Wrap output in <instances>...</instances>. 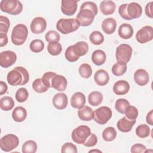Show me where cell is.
I'll return each mask as SVG.
<instances>
[{
  "mask_svg": "<svg viewBox=\"0 0 153 153\" xmlns=\"http://www.w3.org/2000/svg\"><path fill=\"white\" fill-rule=\"evenodd\" d=\"M99 8L101 13L103 14L108 16L112 14L115 12L116 5L112 1L105 0L100 2Z\"/></svg>",
  "mask_w": 153,
  "mask_h": 153,
  "instance_id": "24",
  "label": "cell"
},
{
  "mask_svg": "<svg viewBox=\"0 0 153 153\" xmlns=\"http://www.w3.org/2000/svg\"><path fill=\"white\" fill-rule=\"evenodd\" d=\"M91 133V130L88 126L81 125L74 129L71 137L74 142L78 144H83Z\"/></svg>",
  "mask_w": 153,
  "mask_h": 153,
  "instance_id": "6",
  "label": "cell"
},
{
  "mask_svg": "<svg viewBox=\"0 0 153 153\" xmlns=\"http://www.w3.org/2000/svg\"><path fill=\"white\" fill-rule=\"evenodd\" d=\"M65 59L69 62H75L76 60H78L79 58L78 56H76L74 53L72 45L69 46L66 48L65 53Z\"/></svg>",
  "mask_w": 153,
  "mask_h": 153,
  "instance_id": "45",
  "label": "cell"
},
{
  "mask_svg": "<svg viewBox=\"0 0 153 153\" xmlns=\"http://www.w3.org/2000/svg\"><path fill=\"white\" fill-rule=\"evenodd\" d=\"M89 40L94 45H100L104 41V36L100 32L94 30L90 34Z\"/></svg>",
  "mask_w": 153,
  "mask_h": 153,
  "instance_id": "34",
  "label": "cell"
},
{
  "mask_svg": "<svg viewBox=\"0 0 153 153\" xmlns=\"http://www.w3.org/2000/svg\"><path fill=\"white\" fill-rule=\"evenodd\" d=\"M16 54L13 51H4L0 54V65L3 68L10 67L16 63Z\"/></svg>",
  "mask_w": 153,
  "mask_h": 153,
  "instance_id": "11",
  "label": "cell"
},
{
  "mask_svg": "<svg viewBox=\"0 0 153 153\" xmlns=\"http://www.w3.org/2000/svg\"><path fill=\"white\" fill-rule=\"evenodd\" d=\"M29 48L30 50L33 53H40L44 48V43L41 39H33L30 42Z\"/></svg>",
  "mask_w": 153,
  "mask_h": 153,
  "instance_id": "37",
  "label": "cell"
},
{
  "mask_svg": "<svg viewBox=\"0 0 153 153\" xmlns=\"http://www.w3.org/2000/svg\"><path fill=\"white\" fill-rule=\"evenodd\" d=\"M67 84V79L63 75L56 74L51 79V87L56 89L57 91H65L66 88Z\"/></svg>",
  "mask_w": 153,
  "mask_h": 153,
  "instance_id": "15",
  "label": "cell"
},
{
  "mask_svg": "<svg viewBox=\"0 0 153 153\" xmlns=\"http://www.w3.org/2000/svg\"><path fill=\"white\" fill-rule=\"evenodd\" d=\"M14 106V101L11 97L4 96L0 99V108L2 110L8 111L11 110Z\"/></svg>",
  "mask_w": 153,
  "mask_h": 153,
  "instance_id": "31",
  "label": "cell"
},
{
  "mask_svg": "<svg viewBox=\"0 0 153 153\" xmlns=\"http://www.w3.org/2000/svg\"><path fill=\"white\" fill-rule=\"evenodd\" d=\"M28 96V91L25 87H21L19 89H18L15 94L16 100L20 103L25 102L27 99Z\"/></svg>",
  "mask_w": 153,
  "mask_h": 153,
  "instance_id": "41",
  "label": "cell"
},
{
  "mask_svg": "<svg viewBox=\"0 0 153 153\" xmlns=\"http://www.w3.org/2000/svg\"><path fill=\"white\" fill-rule=\"evenodd\" d=\"M133 53L132 47L127 44H122L116 48L115 57L117 62H123L126 63L129 62Z\"/></svg>",
  "mask_w": 153,
  "mask_h": 153,
  "instance_id": "9",
  "label": "cell"
},
{
  "mask_svg": "<svg viewBox=\"0 0 153 153\" xmlns=\"http://www.w3.org/2000/svg\"><path fill=\"white\" fill-rule=\"evenodd\" d=\"M149 77L148 72L143 69H139L134 74V80L139 86H144L149 82Z\"/></svg>",
  "mask_w": 153,
  "mask_h": 153,
  "instance_id": "17",
  "label": "cell"
},
{
  "mask_svg": "<svg viewBox=\"0 0 153 153\" xmlns=\"http://www.w3.org/2000/svg\"><path fill=\"white\" fill-rule=\"evenodd\" d=\"M129 89L130 85L125 80H119L113 86V91L117 95H124L128 92Z\"/></svg>",
  "mask_w": 153,
  "mask_h": 153,
  "instance_id": "19",
  "label": "cell"
},
{
  "mask_svg": "<svg viewBox=\"0 0 153 153\" xmlns=\"http://www.w3.org/2000/svg\"><path fill=\"white\" fill-rule=\"evenodd\" d=\"M80 25L76 19H60L56 23V29L62 33L66 35L78 30Z\"/></svg>",
  "mask_w": 153,
  "mask_h": 153,
  "instance_id": "3",
  "label": "cell"
},
{
  "mask_svg": "<svg viewBox=\"0 0 153 153\" xmlns=\"http://www.w3.org/2000/svg\"><path fill=\"white\" fill-rule=\"evenodd\" d=\"M47 27V22L42 17L34 18L30 23V29L31 32L35 34H40L45 31Z\"/></svg>",
  "mask_w": 153,
  "mask_h": 153,
  "instance_id": "12",
  "label": "cell"
},
{
  "mask_svg": "<svg viewBox=\"0 0 153 153\" xmlns=\"http://www.w3.org/2000/svg\"><path fill=\"white\" fill-rule=\"evenodd\" d=\"M48 53L52 56L59 55L62 51V47L59 42H50L47 46Z\"/></svg>",
  "mask_w": 153,
  "mask_h": 153,
  "instance_id": "35",
  "label": "cell"
},
{
  "mask_svg": "<svg viewBox=\"0 0 153 153\" xmlns=\"http://www.w3.org/2000/svg\"><path fill=\"white\" fill-rule=\"evenodd\" d=\"M126 13L129 20L137 19L142 15V8L139 4L132 2L127 5Z\"/></svg>",
  "mask_w": 153,
  "mask_h": 153,
  "instance_id": "14",
  "label": "cell"
},
{
  "mask_svg": "<svg viewBox=\"0 0 153 153\" xmlns=\"http://www.w3.org/2000/svg\"><path fill=\"white\" fill-rule=\"evenodd\" d=\"M124 114L128 119L136 120L138 117V110L135 106L130 105L126 108Z\"/></svg>",
  "mask_w": 153,
  "mask_h": 153,
  "instance_id": "42",
  "label": "cell"
},
{
  "mask_svg": "<svg viewBox=\"0 0 153 153\" xmlns=\"http://www.w3.org/2000/svg\"><path fill=\"white\" fill-rule=\"evenodd\" d=\"M152 4H153V2L152 1H151L149 2H148L146 6H145V14L146 15L151 18V19H152L153 17V13H152Z\"/></svg>",
  "mask_w": 153,
  "mask_h": 153,
  "instance_id": "51",
  "label": "cell"
},
{
  "mask_svg": "<svg viewBox=\"0 0 153 153\" xmlns=\"http://www.w3.org/2000/svg\"><path fill=\"white\" fill-rule=\"evenodd\" d=\"M80 76L84 78H89L92 74V68L88 63H82L78 69Z\"/></svg>",
  "mask_w": 153,
  "mask_h": 153,
  "instance_id": "39",
  "label": "cell"
},
{
  "mask_svg": "<svg viewBox=\"0 0 153 153\" xmlns=\"http://www.w3.org/2000/svg\"><path fill=\"white\" fill-rule=\"evenodd\" d=\"M103 97L102 94L98 91H94L91 92L88 96V101L90 105L93 106H97L101 104Z\"/></svg>",
  "mask_w": 153,
  "mask_h": 153,
  "instance_id": "29",
  "label": "cell"
},
{
  "mask_svg": "<svg viewBox=\"0 0 153 153\" xmlns=\"http://www.w3.org/2000/svg\"><path fill=\"white\" fill-rule=\"evenodd\" d=\"M152 116H153V110H151L147 114L146 117V123L151 125V126H152L153 125V118H152Z\"/></svg>",
  "mask_w": 153,
  "mask_h": 153,
  "instance_id": "53",
  "label": "cell"
},
{
  "mask_svg": "<svg viewBox=\"0 0 153 153\" xmlns=\"http://www.w3.org/2000/svg\"><path fill=\"white\" fill-rule=\"evenodd\" d=\"M106 60V55L105 51L102 50H96L93 51L91 55V60L97 66L102 65Z\"/></svg>",
  "mask_w": 153,
  "mask_h": 153,
  "instance_id": "28",
  "label": "cell"
},
{
  "mask_svg": "<svg viewBox=\"0 0 153 153\" xmlns=\"http://www.w3.org/2000/svg\"><path fill=\"white\" fill-rule=\"evenodd\" d=\"M10 26V22L8 17L1 16H0V33H7Z\"/></svg>",
  "mask_w": 153,
  "mask_h": 153,
  "instance_id": "44",
  "label": "cell"
},
{
  "mask_svg": "<svg viewBox=\"0 0 153 153\" xmlns=\"http://www.w3.org/2000/svg\"><path fill=\"white\" fill-rule=\"evenodd\" d=\"M112 112L108 106H101L94 111L93 120L100 125H104L111 118Z\"/></svg>",
  "mask_w": 153,
  "mask_h": 153,
  "instance_id": "8",
  "label": "cell"
},
{
  "mask_svg": "<svg viewBox=\"0 0 153 153\" xmlns=\"http://www.w3.org/2000/svg\"><path fill=\"white\" fill-rule=\"evenodd\" d=\"M97 143V137L94 133H91V134L88 137L85 142L82 144L86 147H93L95 146Z\"/></svg>",
  "mask_w": 153,
  "mask_h": 153,
  "instance_id": "47",
  "label": "cell"
},
{
  "mask_svg": "<svg viewBox=\"0 0 153 153\" xmlns=\"http://www.w3.org/2000/svg\"><path fill=\"white\" fill-rule=\"evenodd\" d=\"M8 43V36L7 33H0V47H2Z\"/></svg>",
  "mask_w": 153,
  "mask_h": 153,
  "instance_id": "52",
  "label": "cell"
},
{
  "mask_svg": "<svg viewBox=\"0 0 153 153\" xmlns=\"http://www.w3.org/2000/svg\"><path fill=\"white\" fill-rule=\"evenodd\" d=\"M8 90V87L6 83L2 81H0V95L5 94Z\"/></svg>",
  "mask_w": 153,
  "mask_h": 153,
  "instance_id": "54",
  "label": "cell"
},
{
  "mask_svg": "<svg viewBox=\"0 0 153 153\" xmlns=\"http://www.w3.org/2000/svg\"><path fill=\"white\" fill-rule=\"evenodd\" d=\"M61 152L63 153H76L77 152V148L76 146L71 143V142H66L64 143L61 148Z\"/></svg>",
  "mask_w": 153,
  "mask_h": 153,
  "instance_id": "46",
  "label": "cell"
},
{
  "mask_svg": "<svg viewBox=\"0 0 153 153\" xmlns=\"http://www.w3.org/2000/svg\"><path fill=\"white\" fill-rule=\"evenodd\" d=\"M0 9L11 15H18L22 12L23 5L18 0H2L0 2Z\"/></svg>",
  "mask_w": 153,
  "mask_h": 153,
  "instance_id": "5",
  "label": "cell"
},
{
  "mask_svg": "<svg viewBox=\"0 0 153 153\" xmlns=\"http://www.w3.org/2000/svg\"><path fill=\"white\" fill-rule=\"evenodd\" d=\"M78 1L76 0H62L61 1V11L66 16H73L78 7Z\"/></svg>",
  "mask_w": 153,
  "mask_h": 153,
  "instance_id": "13",
  "label": "cell"
},
{
  "mask_svg": "<svg viewBox=\"0 0 153 153\" xmlns=\"http://www.w3.org/2000/svg\"><path fill=\"white\" fill-rule=\"evenodd\" d=\"M45 40L48 42H59L60 39V36L59 33L54 30L48 31L45 35Z\"/></svg>",
  "mask_w": 153,
  "mask_h": 153,
  "instance_id": "43",
  "label": "cell"
},
{
  "mask_svg": "<svg viewBox=\"0 0 153 153\" xmlns=\"http://www.w3.org/2000/svg\"><path fill=\"white\" fill-rule=\"evenodd\" d=\"M33 90L38 93H44L49 88L42 81V78H37L35 79L32 84Z\"/></svg>",
  "mask_w": 153,
  "mask_h": 153,
  "instance_id": "33",
  "label": "cell"
},
{
  "mask_svg": "<svg viewBox=\"0 0 153 153\" xmlns=\"http://www.w3.org/2000/svg\"><path fill=\"white\" fill-rule=\"evenodd\" d=\"M56 74L53 72H45L42 76V80L44 82V83L48 87H51V81L52 78L56 75Z\"/></svg>",
  "mask_w": 153,
  "mask_h": 153,
  "instance_id": "48",
  "label": "cell"
},
{
  "mask_svg": "<svg viewBox=\"0 0 153 153\" xmlns=\"http://www.w3.org/2000/svg\"><path fill=\"white\" fill-rule=\"evenodd\" d=\"M102 152V151L100 150H98V149H93V150H90L88 151V152Z\"/></svg>",
  "mask_w": 153,
  "mask_h": 153,
  "instance_id": "55",
  "label": "cell"
},
{
  "mask_svg": "<svg viewBox=\"0 0 153 153\" xmlns=\"http://www.w3.org/2000/svg\"><path fill=\"white\" fill-rule=\"evenodd\" d=\"M7 79L11 85H23L29 81V74L24 67L16 66L8 73Z\"/></svg>",
  "mask_w": 153,
  "mask_h": 153,
  "instance_id": "2",
  "label": "cell"
},
{
  "mask_svg": "<svg viewBox=\"0 0 153 153\" xmlns=\"http://www.w3.org/2000/svg\"><path fill=\"white\" fill-rule=\"evenodd\" d=\"M85 103V95L79 91L75 93L71 98V105L72 107L76 109H79Z\"/></svg>",
  "mask_w": 153,
  "mask_h": 153,
  "instance_id": "22",
  "label": "cell"
},
{
  "mask_svg": "<svg viewBox=\"0 0 153 153\" xmlns=\"http://www.w3.org/2000/svg\"><path fill=\"white\" fill-rule=\"evenodd\" d=\"M53 106L59 110H62L66 108L68 103L66 94L63 92H59L56 94L53 98Z\"/></svg>",
  "mask_w": 153,
  "mask_h": 153,
  "instance_id": "16",
  "label": "cell"
},
{
  "mask_svg": "<svg viewBox=\"0 0 153 153\" xmlns=\"http://www.w3.org/2000/svg\"><path fill=\"white\" fill-rule=\"evenodd\" d=\"M94 79L98 85L104 86L108 83L109 81V75L106 71L104 69H99L95 72Z\"/></svg>",
  "mask_w": 153,
  "mask_h": 153,
  "instance_id": "20",
  "label": "cell"
},
{
  "mask_svg": "<svg viewBox=\"0 0 153 153\" xmlns=\"http://www.w3.org/2000/svg\"><path fill=\"white\" fill-rule=\"evenodd\" d=\"M97 13L98 8L97 5L94 2L86 1L81 5L76 19L80 26H88L93 23Z\"/></svg>",
  "mask_w": 153,
  "mask_h": 153,
  "instance_id": "1",
  "label": "cell"
},
{
  "mask_svg": "<svg viewBox=\"0 0 153 153\" xmlns=\"http://www.w3.org/2000/svg\"><path fill=\"white\" fill-rule=\"evenodd\" d=\"M127 4H121L118 8V13L120 16L124 19L125 20H128L129 19L127 15V13H126V7H127Z\"/></svg>",
  "mask_w": 153,
  "mask_h": 153,
  "instance_id": "50",
  "label": "cell"
},
{
  "mask_svg": "<svg viewBox=\"0 0 153 153\" xmlns=\"http://www.w3.org/2000/svg\"><path fill=\"white\" fill-rule=\"evenodd\" d=\"M19 143V137L14 134H7L1 137L0 147L2 151L10 152L16 148Z\"/></svg>",
  "mask_w": 153,
  "mask_h": 153,
  "instance_id": "7",
  "label": "cell"
},
{
  "mask_svg": "<svg viewBox=\"0 0 153 153\" xmlns=\"http://www.w3.org/2000/svg\"><path fill=\"white\" fill-rule=\"evenodd\" d=\"M127 69V63L123 62H117L114 64L112 67V73L117 76H120L124 75Z\"/></svg>",
  "mask_w": 153,
  "mask_h": 153,
  "instance_id": "30",
  "label": "cell"
},
{
  "mask_svg": "<svg viewBox=\"0 0 153 153\" xmlns=\"http://www.w3.org/2000/svg\"><path fill=\"white\" fill-rule=\"evenodd\" d=\"M27 117L26 109L23 106H17L12 112V118L16 122H22Z\"/></svg>",
  "mask_w": 153,
  "mask_h": 153,
  "instance_id": "27",
  "label": "cell"
},
{
  "mask_svg": "<svg viewBox=\"0 0 153 153\" xmlns=\"http://www.w3.org/2000/svg\"><path fill=\"white\" fill-rule=\"evenodd\" d=\"M117 131L113 127H108L102 131V137L106 142H111L117 137Z\"/></svg>",
  "mask_w": 153,
  "mask_h": 153,
  "instance_id": "32",
  "label": "cell"
},
{
  "mask_svg": "<svg viewBox=\"0 0 153 153\" xmlns=\"http://www.w3.org/2000/svg\"><path fill=\"white\" fill-rule=\"evenodd\" d=\"M130 104L129 102L126 99H118L116 100L115 104V109L121 114H124L126 108Z\"/></svg>",
  "mask_w": 153,
  "mask_h": 153,
  "instance_id": "40",
  "label": "cell"
},
{
  "mask_svg": "<svg viewBox=\"0 0 153 153\" xmlns=\"http://www.w3.org/2000/svg\"><path fill=\"white\" fill-rule=\"evenodd\" d=\"M136 123V120H129L124 117L119 120L117 123L118 129L123 133H127L131 130L133 126Z\"/></svg>",
  "mask_w": 153,
  "mask_h": 153,
  "instance_id": "18",
  "label": "cell"
},
{
  "mask_svg": "<svg viewBox=\"0 0 153 153\" xmlns=\"http://www.w3.org/2000/svg\"><path fill=\"white\" fill-rule=\"evenodd\" d=\"M28 35V30L26 26L20 23L16 25L11 32V38L13 44L16 45H21L23 44Z\"/></svg>",
  "mask_w": 153,
  "mask_h": 153,
  "instance_id": "4",
  "label": "cell"
},
{
  "mask_svg": "<svg viewBox=\"0 0 153 153\" xmlns=\"http://www.w3.org/2000/svg\"><path fill=\"white\" fill-rule=\"evenodd\" d=\"M72 50L75 54L79 57L85 55L88 51V45L85 41H79L72 45Z\"/></svg>",
  "mask_w": 153,
  "mask_h": 153,
  "instance_id": "26",
  "label": "cell"
},
{
  "mask_svg": "<svg viewBox=\"0 0 153 153\" xmlns=\"http://www.w3.org/2000/svg\"><path fill=\"white\" fill-rule=\"evenodd\" d=\"M136 39L140 44H145L153 39V28L151 26H145L136 33Z\"/></svg>",
  "mask_w": 153,
  "mask_h": 153,
  "instance_id": "10",
  "label": "cell"
},
{
  "mask_svg": "<svg viewBox=\"0 0 153 153\" xmlns=\"http://www.w3.org/2000/svg\"><path fill=\"white\" fill-rule=\"evenodd\" d=\"M146 149V148L145 145L141 143H136L131 146L130 151L131 153H143Z\"/></svg>",
  "mask_w": 153,
  "mask_h": 153,
  "instance_id": "49",
  "label": "cell"
},
{
  "mask_svg": "<svg viewBox=\"0 0 153 153\" xmlns=\"http://www.w3.org/2000/svg\"><path fill=\"white\" fill-rule=\"evenodd\" d=\"M22 149L23 153H35L37 150V144L35 141L29 140L23 144Z\"/></svg>",
  "mask_w": 153,
  "mask_h": 153,
  "instance_id": "36",
  "label": "cell"
},
{
  "mask_svg": "<svg viewBox=\"0 0 153 153\" xmlns=\"http://www.w3.org/2000/svg\"><path fill=\"white\" fill-rule=\"evenodd\" d=\"M150 128L146 124H140L136 128V134L140 138H145L149 136Z\"/></svg>",
  "mask_w": 153,
  "mask_h": 153,
  "instance_id": "38",
  "label": "cell"
},
{
  "mask_svg": "<svg viewBox=\"0 0 153 153\" xmlns=\"http://www.w3.org/2000/svg\"><path fill=\"white\" fill-rule=\"evenodd\" d=\"M133 32V28L131 25L128 23H123L120 26L118 33L121 38L128 39L132 37Z\"/></svg>",
  "mask_w": 153,
  "mask_h": 153,
  "instance_id": "23",
  "label": "cell"
},
{
  "mask_svg": "<svg viewBox=\"0 0 153 153\" xmlns=\"http://www.w3.org/2000/svg\"><path fill=\"white\" fill-rule=\"evenodd\" d=\"M116 27L117 22L114 18H106L102 23V29L106 34H112L115 31Z\"/></svg>",
  "mask_w": 153,
  "mask_h": 153,
  "instance_id": "21",
  "label": "cell"
},
{
  "mask_svg": "<svg viewBox=\"0 0 153 153\" xmlns=\"http://www.w3.org/2000/svg\"><path fill=\"white\" fill-rule=\"evenodd\" d=\"M93 115L94 111L88 106H83L78 110V116L82 121H91L93 118Z\"/></svg>",
  "mask_w": 153,
  "mask_h": 153,
  "instance_id": "25",
  "label": "cell"
}]
</instances>
